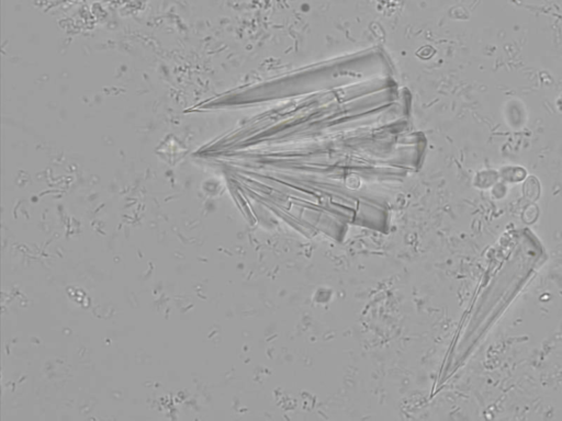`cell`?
Listing matches in <instances>:
<instances>
[{
    "instance_id": "cell-3",
    "label": "cell",
    "mask_w": 562,
    "mask_h": 421,
    "mask_svg": "<svg viewBox=\"0 0 562 421\" xmlns=\"http://www.w3.org/2000/svg\"><path fill=\"white\" fill-rule=\"evenodd\" d=\"M478 178H479V185H481V188H489L497 185V182L500 178V174H498L495 170L488 169L479 174Z\"/></svg>"
},
{
    "instance_id": "cell-1",
    "label": "cell",
    "mask_w": 562,
    "mask_h": 421,
    "mask_svg": "<svg viewBox=\"0 0 562 421\" xmlns=\"http://www.w3.org/2000/svg\"><path fill=\"white\" fill-rule=\"evenodd\" d=\"M499 174L500 178H502L505 182H510V184L521 182L527 177V171L521 166H505L501 169Z\"/></svg>"
},
{
    "instance_id": "cell-2",
    "label": "cell",
    "mask_w": 562,
    "mask_h": 421,
    "mask_svg": "<svg viewBox=\"0 0 562 421\" xmlns=\"http://www.w3.org/2000/svg\"><path fill=\"white\" fill-rule=\"evenodd\" d=\"M524 195L527 199H530L532 201H535L539 197V192H541V186H539L538 180L535 177H530L524 185Z\"/></svg>"
}]
</instances>
